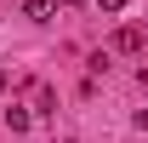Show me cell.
<instances>
[{
	"label": "cell",
	"instance_id": "5b68a950",
	"mask_svg": "<svg viewBox=\"0 0 148 143\" xmlns=\"http://www.w3.org/2000/svg\"><path fill=\"white\" fill-rule=\"evenodd\" d=\"M63 6H86V0H63Z\"/></svg>",
	"mask_w": 148,
	"mask_h": 143
},
{
	"label": "cell",
	"instance_id": "3957f363",
	"mask_svg": "<svg viewBox=\"0 0 148 143\" xmlns=\"http://www.w3.org/2000/svg\"><path fill=\"white\" fill-rule=\"evenodd\" d=\"M6 126H12V132H29V126H34V115H29V109H17V103H12V109H6Z\"/></svg>",
	"mask_w": 148,
	"mask_h": 143
},
{
	"label": "cell",
	"instance_id": "6da1fadb",
	"mask_svg": "<svg viewBox=\"0 0 148 143\" xmlns=\"http://www.w3.org/2000/svg\"><path fill=\"white\" fill-rule=\"evenodd\" d=\"M148 35H143V23H125V29H114V52H143Z\"/></svg>",
	"mask_w": 148,
	"mask_h": 143
},
{
	"label": "cell",
	"instance_id": "8992f818",
	"mask_svg": "<svg viewBox=\"0 0 148 143\" xmlns=\"http://www.w3.org/2000/svg\"><path fill=\"white\" fill-rule=\"evenodd\" d=\"M0 92H6V74H0Z\"/></svg>",
	"mask_w": 148,
	"mask_h": 143
},
{
	"label": "cell",
	"instance_id": "277c9868",
	"mask_svg": "<svg viewBox=\"0 0 148 143\" xmlns=\"http://www.w3.org/2000/svg\"><path fill=\"white\" fill-rule=\"evenodd\" d=\"M97 6H103V12H125V0H97Z\"/></svg>",
	"mask_w": 148,
	"mask_h": 143
},
{
	"label": "cell",
	"instance_id": "7a4b0ae2",
	"mask_svg": "<svg viewBox=\"0 0 148 143\" xmlns=\"http://www.w3.org/2000/svg\"><path fill=\"white\" fill-rule=\"evenodd\" d=\"M23 17H34V23H51V17H57V0H23Z\"/></svg>",
	"mask_w": 148,
	"mask_h": 143
}]
</instances>
